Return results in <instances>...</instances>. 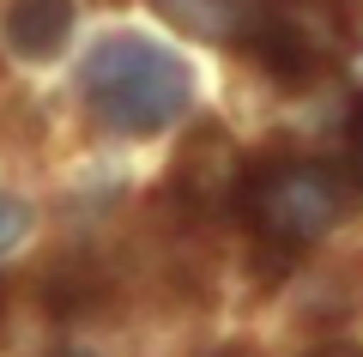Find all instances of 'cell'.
<instances>
[{"mask_svg": "<svg viewBox=\"0 0 363 357\" xmlns=\"http://www.w3.org/2000/svg\"><path fill=\"white\" fill-rule=\"evenodd\" d=\"M230 212L248 224L260 248L272 255H303L345 218V188L315 158H255L236 170Z\"/></svg>", "mask_w": 363, "mask_h": 357, "instance_id": "3957f363", "label": "cell"}, {"mask_svg": "<svg viewBox=\"0 0 363 357\" xmlns=\"http://www.w3.org/2000/svg\"><path fill=\"white\" fill-rule=\"evenodd\" d=\"M236 170H242L236 145L206 121V128H194V140L182 145L176 170H169V188H176V200L188 206L194 218H218V212H230Z\"/></svg>", "mask_w": 363, "mask_h": 357, "instance_id": "277c9868", "label": "cell"}, {"mask_svg": "<svg viewBox=\"0 0 363 357\" xmlns=\"http://www.w3.org/2000/svg\"><path fill=\"white\" fill-rule=\"evenodd\" d=\"M309 357H363L357 345H321V351H309Z\"/></svg>", "mask_w": 363, "mask_h": 357, "instance_id": "ba28073f", "label": "cell"}, {"mask_svg": "<svg viewBox=\"0 0 363 357\" xmlns=\"http://www.w3.org/2000/svg\"><path fill=\"white\" fill-rule=\"evenodd\" d=\"M73 37V0H13L0 18V43L18 61H55Z\"/></svg>", "mask_w": 363, "mask_h": 357, "instance_id": "5b68a950", "label": "cell"}, {"mask_svg": "<svg viewBox=\"0 0 363 357\" xmlns=\"http://www.w3.org/2000/svg\"><path fill=\"white\" fill-rule=\"evenodd\" d=\"M25 236H30V206L13 188H0V255H13Z\"/></svg>", "mask_w": 363, "mask_h": 357, "instance_id": "8992f818", "label": "cell"}, {"mask_svg": "<svg viewBox=\"0 0 363 357\" xmlns=\"http://www.w3.org/2000/svg\"><path fill=\"white\" fill-rule=\"evenodd\" d=\"M152 13L194 43L248 49L279 85H309L345 49L333 0H152Z\"/></svg>", "mask_w": 363, "mask_h": 357, "instance_id": "6da1fadb", "label": "cell"}, {"mask_svg": "<svg viewBox=\"0 0 363 357\" xmlns=\"http://www.w3.org/2000/svg\"><path fill=\"white\" fill-rule=\"evenodd\" d=\"M218 357H242V351H218Z\"/></svg>", "mask_w": 363, "mask_h": 357, "instance_id": "9c48e42d", "label": "cell"}, {"mask_svg": "<svg viewBox=\"0 0 363 357\" xmlns=\"http://www.w3.org/2000/svg\"><path fill=\"white\" fill-rule=\"evenodd\" d=\"M79 97L97 115V128L121 140H152L194 109V73L157 37L116 31L79 61Z\"/></svg>", "mask_w": 363, "mask_h": 357, "instance_id": "7a4b0ae2", "label": "cell"}, {"mask_svg": "<svg viewBox=\"0 0 363 357\" xmlns=\"http://www.w3.org/2000/svg\"><path fill=\"white\" fill-rule=\"evenodd\" d=\"M345 170H351V182L363 188V97L351 103V121H345Z\"/></svg>", "mask_w": 363, "mask_h": 357, "instance_id": "52a82bcc", "label": "cell"}]
</instances>
